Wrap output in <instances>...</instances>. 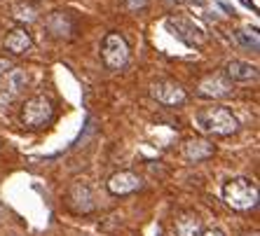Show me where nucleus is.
Here are the masks:
<instances>
[{
  "mask_svg": "<svg viewBox=\"0 0 260 236\" xmlns=\"http://www.w3.org/2000/svg\"><path fill=\"white\" fill-rule=\"evenodd\" d=\"M213 154V145L204 138H195L185 145V159L188 161H204Z\"/></svg>",
  "mask_w": 260,
  "mask_h": 236,
  "instance_id": "nucleus-12",
  "label": "nucleus"
},
{
  "mask_svg": "<svg viewBox=\"0 0 260 236\" xmlns=\"http://www.w3.org/2000/svg\"><path fill=\"white\" fill-rule=\"evenodd\" d=\"M169 28H171V31H176V35H178L183 43H188V44H192V43H190V38H188V33L202 35V31H199L197 26H192L190 21H183V19H169Z\"/></svg>",
  "mask_w": 260,
  "mask_h": 236,
  "instance_id": "nucleus-15",
  "label": "nucleus"
},
{
  "mask_svg": "<svg viewBox=\"0 0 260 236\" xmlns=\"http://www.w3.org/2000/svg\"><path fill=\"white\" fill-rule=\"evenodd\" d=\"M47 28L54 33V35H68L71 28H73V23L68 17H64L61 12H54V14H49V19H47Z\"/></svg>",
  "mask_w": 260,
  "mask_h": 236,
  "instance_id": "nucleus-14",
  "label": "nucleus"
},
{
  "mask_svg": "<svg viewBox=\"0 0 260 236\" xmlns=\"http://www.w3.org/2000/svg\"><path fill=\"white\" fill-rule=\"evenodd\" d=\"M141 190V178L131 171H119L115 175H110L108 180V192L115 194V196H122V194H131Z\"/></svg>",
  "mask_w": 260,
  "mask_h": 236,
  "instance_id": "nucleus-8",
  "label": "nucleus"
},
{
  "mask_svg": "<svg viewBox=\"0 0 260 236\" xmlns=\"http://www.w3.org/2000/svg\"><path fill=\"white\" fill-rule=\"evenodd\" d=\"M223 201L232 211H251L258 204V187L249 178H235L223 185Z\"/></svg>",
  "mask_w": 260,
  "mask_h": 236,
  "instance_id": "nucleus-1",
  "label": "nucleus"
},
{
  "mask_svg": "<svg viewBox=\"0 0 260 236\" xmlns=\"http://www.w3.org/2000/svg\"><path fill=\"white\" fill-rule=\"evenodd\" d=\"M127 5H129L131 10H141L148 5V0H127Z\"/></svg>",
  "mask_w": 260,
  "mask_h": 236,
  "instance_id": "nucleus-17",
  "label": "nucleus"
},
{
  "mask_svg": "<svg viewBox=\"0 0 260 236\" xmlns=\"http://www.w3.org/2000/svg\"><path fill=\"white\" fill-rule=\"evenodd\" d=\"M52 112H54V107H52L49 98L33 96L31 101H26V106L22 110V122L31 129H40L52 119Z\"/></svg>",
  "mask_w": 260,
  "mask_h": 236,
  "instance_id": "nucleus-4",
  "label": "nucleus"
},
{
  "mask_svg": "<svg viewBox=\"0 0 260 236\" xmlns=\"http://www.w3.org/2000/svg\"><path fill=\"white\" fill-rule=\"evenodd\" d=\"M5 47H7L12 54H26L33 47V40H31V35H28L26 31L14 28V31L7 33V38H5Z\"/></svg>",
  "mask_w": 260,
  "mask_h": 236,
  "instance_id": "nucleus-11",
  "label": "nucleus"
},
{
  "mask_svg": "<svg viewBox=\"0 0 260 236\" xmlns=\"http://www.w3.org/2000/svg\"><path fill=\"white\" fill-rule=\"evenodd\" d=\"M237 38L244 47H249V49H253V52L260 47V38H258V31H256V28H251V31L249 28H244V31L237 33Z\"/></svg>",
  "mask_w": 260,
  "mask_h": 236,
  "instance_id": "nucleus-16",
  "label": "nucleus"
},
{
  "mask_svg": "<svg viewBox=\"0 0 260 236\" xmlns=\"http://www.w3.org/2000/svg\"><path fill=\"white\" fill-rule=\"evenodd\" d=\"M28 85V75L22 68H12L0 77V106H10L12 101H17L24 86Z\"/></svg>",
  "mask_w": 260,
  "mask_h": 236,
  "instance_id": "nucleus-5",
  "label": "nucleus"
},
{
  "mask_svg": "<svg viewBox=\"0 0 260 236\" xmlns=\"http://www.w3.org/2000/svg\"><path fill=\"white\" fill-rule=\"evenodd\" d=\"M199 129L206 133H218V136H230L239 127L237 117L230 112L228 107H206L197 115Z\"/></svg>",
  "mask_w": 260,
  "mask_h": 236,
  "instance_id": "nucleus-2",
  "label": "nucleus"
},
{
  "mask_svg": "<svg viewBox=\"0 0 260 236\" xmlns=\"http://www.w3.org/2000/svg\"><path fill=\"white\" fill-rule=\"evenodd\" d=\"M0 145H2V143H0Z\"/></svg>",
  "mask_w": 260,
  "mask_h": 236,
  "instance_id": "nucleus-22",
  "label": "nucleus"
},
{
  "mask_svg": "<svg viewBox=\"0 0 260 236\" xmlns=\"http://www.w3.org/2000/svg\"><path fill=\"white\" fill-rule=\"evenodd\" d=\"M7 70H10V64H7V61H5V59H0V77L5 75V73H7Z\"/></svg>",
  "mask_w": 260,
  "mask_h": 236,
  "instance_id": "nucleus-19",
  "label": "nucleus"
},
{
  "mask_svg": "<svg viewBox=\"0 0 260 236\" xmlns=\"http://www.w3.org/2000/svg\"><path fill=\"white\" fill-rule=\"evenodd\" d=\"M241 5H246V7H251V10H256V5H253L251 0H241Z\"/></svg>",
  "mask_w": 260,
  "mask_h": 236,
  "instance_id": "nucleus-20",
  "label": "nucleus"
},
{
  "mask_svg": "<svg viewBox=\"0 0 260 236\" xmlns=\"http://www.w3.org/2000/svg\"><path fill=\"white\" fill-rule=\"evenodd\" d=\"M173 229L178 236H199L202 234V220L197 213H190V211H183V213L176 215L173 220Z\"/></svg>",
  "mask_w": 260,
  "mask_h": 236,
  "instance_id": "nucleus-10",
  "label": "nucleus"
},
{
  "mask_svg": "<svg viewBox=\"0 0 260 236\" xmlns=\"http://www.w3.org/2000/svg\"><path fill=\"white\" fill-rule=\"evenodd\" d=\"M68 201H71V208L75 213H92L94 211V196H92L89 185H85V183H75L71 187Z\"/></svg>",
  "mask_w": 260,
  "mask_h": 236,
  "instance_id": "nucleus-9",
  "label": "nucleus"
},
{
  "mask_svg": "<svg viewBox=\"0 0 260 236\" xmlns=\"http://www.w3.org/2000/svg\"><path fill=\"white\" fill-rule=\"evenodd\" d=\"M225 70H228L230 80H239V82H246L251 77H256V65L246 64V61H230Z\"/></svg>",
  "mask_w": 260,
  "mask_h": 236,
  "instance_id": "nucleus-13",
  "label": "nucleus"
},
{
  "mask_svg": "<svg viewBox=\"0 0 260 236\" xmlns=\"http://www.w3.org/2000/svg\"><path fill=\"white\" fill-rule=\"evenodd\" d=\"M251 236H258V234H251Z\"/></svg>",
  "mask_w": 260,
  "mask_h": 236,
  "instance_id": "nucleus-21",
  "label": "nucleus"
},
{
  "mask_svg": "<svg viewBox=\"0 0 260 236\" xmlns=\"http://www.w3.org/2000/svg\"><path fill=\"white\" fill-rule=\"evenodd\" d=\"M199 96L204 98H225L232 94V85L223 75H206L199 86H197Z\"/></svg>",
  "mask_w": 260,
  "mask_h": 236,
  "instance_id": "nucleus-7",
  "label": "nucleus"
},
{
  "mask_svg": "<svg viewBox=\"0 0 260 236\" xmlns=\"http://www.w3.org/2000/svg\"><path fill=\"white\" fill-rule=\"evenodd\" d=\"M101 54H103V61L108 68L119 70L129 61V44L119 33H108L103 40V47H101Z\"/></svg>",
  "mask_w": 260,
  "mask_h": 236,
  "instance_id": "nucleus-3",
  "label": "nucleus"
},
{
  "mask_svg": "<svg viewBox=\"0 0 260 236\" xmlns=\"http://www.w3.org/2000/svg\"><path fill=\"white\" fill-rule=\"evenodd\" d=\"M150 94H152V98H157L164 106H181L185 101L183 86L178 85V82H173V80H160V82H155Z\"/></svg>",
  "mask_w": 260,
  "mask_h": 236,
  "instance_id": "nucleus-6",
  "label": "nucleus"
},
{
  "mask_svg": "<svg viewBox=\"0 0 260 236\" xmlns=\"http://www.w3.org/2000/svg\"><path fill=\"white\" fill-rule=\"evenodd\" d=\"M199 236H225L220 229H206V232H202Z\"/></svg>",
  "mask_w": 260,
  "mask_h": 236,
  "instance_id": "nucleus-18",
  "label": "nucleus"
}]
</instances>
